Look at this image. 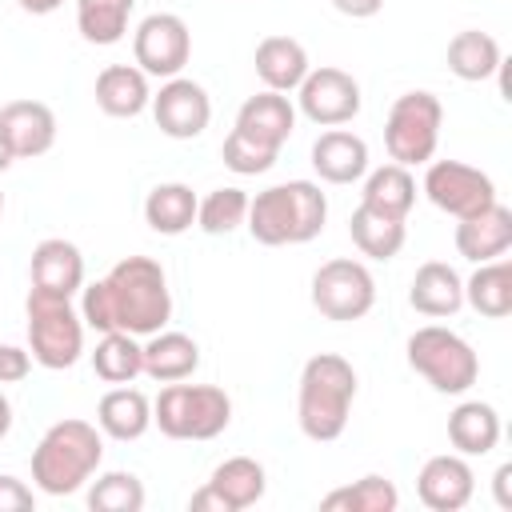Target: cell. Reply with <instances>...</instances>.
<instances>
[{"label": "cell", "instance_id": "obj_1", "mask_svg": "<svg viewBox=\"0 0 512 512\" xmlns=\"http://www.w3.org/2000/svg\"><path fill=\"white\" fill-rule=\"evenodd\" d=\"M80 320L96 332L152 336L172 320L168 276L152 256H124L80 288Z\"/></svg>", "mask_w": 512, "mask_h": 512}, {"label": "cell", "instance_id": "obj_2", "mask_svg": "<svg viewBox=\"0 0 512 512\" xmlns=\"http://www.w3.org/2000/svg\"><path fill=\"white\" fill-rule=\"evenodd\" d=\"M356 400V368L336 352H316L300 368L296 424L308 440L332 444L344 436Z\"/></svg>", "mask_w": 512, "mask_h": 512}, {"label": "cell", "instance_id": "obj_3", "mask_svg": "<svg viewBox=\"0 0 512 512\" xmlns=\"http://www.w3.org/2000/svg\"><path fill=\"white\" fill-rule=\"evenodd\" d=\"M328 220V196L312 180H288L272 184L256 196H248V232L264 248L280 244H308L324 232Z\"/></svg>", "mask_w": 512, "mask_h": 512}, {"label": "cell", "instance_id": "obj_4", "mask_svg": "<svg viewBox=\"0 0 512 512\" xmlns=\"http://www.w3.org/2000/svg\"><path fill=\"white\" fill-rule=\"evenodd\" d=\"M104 460V440L88 420H56L32 448V480L44 496L80 492Z\"/></svg>", "mask_w": 512, "mask_h": 512}, {"label": "cell", "instance_id": "obj_5", "mask_svg": "<svg viewBox=\"0 0 512 512\" xmlns=\"http://www.w3.org/2000/svg\"><path fill=\"white\" fill-rule=\"evenodd\" d=\"M152 424L168 440H216L232 424V400L216 384L172 380L152 400Z\"/></svg>", "mask_w": 512, "mask_h": 512}, {"label": "cell", "instance_id": "obj_6", "mask_svg": "<svg viewBox=\"0 0 512 512\" xmlns=\"http://www.w3.org/2000/svg\"><path fill=\"white\" fill-rule=\"evenodd\" d=\"M404 356H408V368L416 376H424L444 396L468 392L476 384V376H480V356L472 352V344L460 332L444 328V324L416 328L408 336V344H404Z\"/></svg>", "mask_w": 512, "mask_h": 512}, {"label": "cell", "instance_id": "obj_7", "mask_svg": "<svg viewBox=\"0 0 512 512\" xmlns=\"http://www.w3.org/2000/svg\"><path fill=\"white\" fill-rule=\"evenodd\" d=\"M24 312H28V352H32V360L48 372L72 368L84 352V320L72 308V300L28 288Z\"/></svg>", "mask_w": 512, "mask_h": 512}, {"label": "cell", "instance_id": "obj_8", "mask_svg": "<svg viewBox=\"0 0 512 512\" xmlns=\"http://www.w3.org/2000/svg\"><path fill=\"white\" fill-rule=\"evenodd\" d=\"M440 124H444V108L436 92L416 88V92L396 96L384 120V148L392 164H404V168L428 164L440 144Z\"/></svg>", "mask_w": 512, "mask_h": 512}, {"label": "cell", "instance_id": "obj_9", "mask_svg": "<svg viewBox=\"0 0 512 512\" xmlns=\"http://www.w3.org/2000/svg\"><path fill=\"white\" fill-rule=\"evenodd\" d=\"M372 304H376V280L360 260L336 256L312 272V308L324 320L348 324V320L368 316Z\"/></svg>", "mask_w": 512, "mask_h": 512}, {"label": "cell", "instance_id": "obj_10", "mask_svg": "<svg viewBox=\"0 0 512 512\" xmlns=\"http://www.w3.org/2000/svg\"><path fill=\"white\" fill-rule=\"evenodd\" d=\"M132 56L144 76L172 80L184 72L188 56H192V32L176 12H152L132 32Z\"/></svg>", "mask_w": 512, "mask_h": 512}, {"label": "cell", "instance_id": "obj_11", "mask_svg": "<svg viewBox=\"0 0 512 512\" xmlns=\"http://www.w3.org/2000/svg\"><path fill=\"white\" fill-rule=\"evenodd\" d=\"M424 196L452 220H464V216H476L480 208L496 204V184L488 172H480L464 160H428Z\"/></svg>", "mask_w": 512, "mask_h": 512}, {"label": "cell", "instance_id": "obj_12", "mask_svg": "<svg viewBox=\"0 0 512 512\" xmlns=\"http://www.w3.org/2000/svg\"><path fill=\"white\" fill-rule=\"evenodd\" d=\"M296 100H300V112L320 128H340V124L356 120L360 104H364L356 76L344 68H332V64L308 68V76L296 88Z\"/></svg>", "mask_w": 512, "mask_h": 512}, {"label": "cell", "instance_id": "obj_13", "mask_svg": "<svg viewBox=\"0 0 512 512\" xmlns=\"http://www.w3.org/2000/svg\"><path fill=\"white\" fill-rule=\"evenodd\" d=\"M152 120L164 136L172 140H192L208 128L212 120V100L204 92V84L188 80V76H172L160 84V92L152 96Z\"/></svg>", "mask_w": 512, "mask_h": 512}, {"label": "cell", "instance_id": "obj_14", "mask_svg": "<svg viewBox=\"0 0 512 512\" xmlns=\"http://www.w3.org/2000/svg\"><path fill=\"white\" fill-rule=\"evenodd\" d=\"M416 492L432 512H460L476 492V472L460 452H440L424 460L416 476Z\"/></svg>", "mask_w": 512, "mask_h": 512}, {"label": "cell", "instance_id": "obj_15", "mask_svg": "<svg viewBox=\"0 0 512 512\" xmlns=\"http://www.w3.org/2000/svg\"><path fill=\"white\" fill-rule=\"evenodd\" d=\"M28 288L48 292V296H68L84 288V256L72 240L64 236H48L32 248L28 260Z\"/></svg>", "mask_w": 512, "mask_h": 512}, {"label": "cell", "instance_id": "obj_16", "mask_svg": "<svg viewBox=\"0 0 512 512\" xmlns=\"http://www.w3.org/2000/svg\"><path fill=\"white\" fill-rule=\"evenodd\" d=\"M0 128L16 160H36L56 144V112L44 100H8L0 108Z\"/></svg>", "mask_w": 512, "mask_h": 512}, {"label": "cell", "instance_id": "obj_17", "mask_svg": "<svg viewBox=\"0 0 512 512\" xmlns=\"http://www.w3.org/2000/svg\"><path fill=\"white\" fill-rule=\"evenodd\" d=\"M292 128H296V108L284 92H272V88L248 96L236 112V132H244L248 140L264 144V148H276V152L284 148Z\"/></svg>", "mask_w": 512, "mask_h": 512}, {"label": "cell", "instance_id": "obj_18", "mask_svg": "<svg viewBox=\"0 0 512 512\" xmlns=\"http://www.w3.org/2000/svg\"><path fill=\"white\" fill-rule=\"evenodd\" d=\"M512 248V212L496 200L476 216L456 220V252L472 264H488Z\"/></svg>", "mask_w": 512, "mask_h": 512}, {"label": "cell", "instance_id": "obj_19", "mask_svg": "<svg viewBox=\"0 0 512 512\" xmlns=\"http://www.w3.org/2000/svg\"><path fill=\"white\" fill-rule=\"evenodd\" d=\"M312 168L324 184H356L368 172V144L348 128H328L312 144Z\"/></svg>", "mask_w": 512, "mask_h": 512}, {"label": "cell", "instance_id": "obj_20", "mask_svg": "<svg viewBox=\"0 0 512 512\" xmlns=\"http://www.w3.org/2000/svg\"><path fill=\"white\" fill-rule=\"evenodd\" d=\"M408 304L420 316H432V320L456 316L464 308V280H460V272L452 264H444V260L420 264L416 276H412V288H408Z\"/></svg>", "mask_w": 512, "mask_h": 512}, {"label": "cell", "instance_id": "obj_21", "mask_svg": "<svg viewBox=\"0 0 512 512\" xmlns=\"http://www.w3.org/2000/svg\"><path fill=\"white\" fill-rule=\"evenodd\" d=\"M252 68H256V76H260L264 88H272V92H296L312 64H308V52H304L300 40H292V36H264L256 44Z\"/></svg>", "mask_w": 512, "mask_h": 512}, {"label": "cell", "instance_id": "obj_22", "mask_svg": "<svg viewBox=\"0 0 512 512\" xmlns=\"http://www.w3.org/2000/svg\"><path fill=\"white\" fill-rule=\"evenodd\" d=\"M152 104L148 76L136 64H108L96 76V108L116 120H132Z\"/></svg>", "mask_w": 512, "mask_h": 512}, {"label": "cell", "instance_id": "obj_23", "mask_svg": "<svg viewBox=\"0 0 512 512\" xmlns=\"http://www.w3.org/2000/svg\"><path fill=\"white\" fill-rule=\"evenodd\" d=\"M96 424L112 440H140L152 428V400L140 388L116 384L96 404Z\"/></svg>", "mask_w": 512, "mask_h": 512}, {"label": "cell", "instance_id": "obj_24", "mask_svg": "<svg viewBox=\"0 0 512 512\" xmlns=\"http://www.w3.org/2000/svg\"><path fill=\"white\" fill-rule=\"evenodd\" d=\"M200 368V344L188 332H152L144 344V376H152L156 384H172V380H188Z\"/></svg>", "mask_w": 512, "mask_h": 512}, {"label": "cell", "instance_id": "obj_25", "mask_svg": "<svg viewBox=\"0 0 512 512\" xmlns=\"http://www.w3.org/2000/svg\"><path fill=\"white\" fill-rule=\"evenodd\" d=\"M448 440L460 456H488L500 444V412L484 400H464L448 412Z\"/></svg>", "mask_w": 512, "mask_h": 512}, {"label": "cell", "instance_id": "obj_26", "mask_svg": "<svg viewBox=\"0 0 512 512\" xmlns=\"http://www.w3.org/2000/svg\"><path fill=\"white\" fill-rule=\"evenodd\" d=\"M208 488L220 496L224 512H244V508H252L264 496L268 476H264V464L260 460H252V456H228V460H220L212 468Z\"/></svg>", "mask_w": 512, "mask_h": 512}, {"label": "cell", "instance_id": "obj_27", "mask_svg": "<svg viewBox=\"0 0 512 512\" xmlns=\"http://www.w3.org/2000/svg\"><path fill=\"white\" fill-rule=\"evenodd\" d=\"M500 64H504V56H500L496 36H488V32H480V28H464V32H456V36L448 40V72H452L456 80L480 84V80L496 76Z\"/></svg>", "mask_w": 512, "mask_h": 512}, {"label": "cell", "instance_id": "obj_28", "mask_svg": "<svg viewBox=\"0 0 512 512\" xmlns=\"http://www.w3.org/2000/svg\"><path fill=\"white\" fill-rule=\"evenodd\" d=\"M364 208L372 212H384L392 220H408L412 204H416V180L404 164H384V168H372L364 176V192H360Z\"/></svg>", "mask_w": 512, "mask_h": 512}, {"label": "cell", "instance_id": "obj_29", "mask_svg": "<svg viewBox=\"0 0 512 512\" xmlns=\"http://www.w3.org/2000/svg\"><path fill=\"white\" fill-rule=\"evenodd\" d=\"M196 192L180 180H168V184H156L148 196H144V220L152 232L160 236H180L196 224Z\"/></svg>", "mask_w": 512, "mask_h": 512}, {"label": "cell", "instance_id": "obj_30", "mask_svg": "<svg viewBox=\"0 0 512 512\" xmlns=\"http://www.w3.org/2000/svg\"><path fill=\"white\" fill-rule=\"evenodd\" d=\"M464 304L488 320H504L512 312V264L504 256L476 264V272L464 280Z\"/></svg>", "mask_w": 512, "mask_h": 512}, {"label": "cell", "instance_id": "obj_31", "mask_svg": "<svg viewBox=\"0 0 512 512\" xmlns=\"http://www.w3.org/2000/svg\"><path fill=\"white\" fill-rule=\"evenodd\" d=\"M92 372L104 384H132L144 372V344L128 332H104L92 352Z\"/></svg>", "mask_w": 512, "mask_h": 512}, {"label": "cell", "instance_id": "obj_32", "mask_svg": "<svg viewBox=\"0 0 512 512\" xmlns=\"http://www.w3.org/2000/svg\"><path fill=\"white\" fill-rule=\"evenodd\" d=\"M324 512H396L400 508V492L388 476H360L344 488H332L320 500Z\"/></svg>", "mask_w": 512, "mask_h": 512}, {"label": "cell", "instance_id": "obj_33", "mask_svg": "<svg viewBox=\"0 0 512 512\" xmlns=\"http://www.w3.org/2000/svg\"><path fill=\"white\" fill-rule=\"evenodd\" d=\"M348 236H352V244L364 252V256H372V260H392L400 248H404V220H392V216H384V212H372V208H356L352 212V220H348Z\"/></svg>", "mask_w": 512, "mask_h": 512}, {"label": "cell", "instance_id": "obj_34", "mask_svg": "<svg viewBox=\"0 0 512 512\" xmlns=\"http://www.w3.org/2000/svg\"><path fill=\"white\" fill-rule=\"evenodd\" d=\"M136 0H76V28L88 44H120L128 32Z\"/></svg>", "mask_w": 512, "mask_h": 512}, {"label": "cell", "instance_id": "obj_35", "mask_svg": "<svg viewBox=\"0 0 512 512\" xmlns=\"http://www.w3.org/2000/svg\"><path fill=\"white\" fill-rule=\"evenodd\" d=\"M248 220V192L244 188H212L200 204H196V228H204L208 236H228Z\"/></svg>", "mask_w": 512, "mask_h": 512}, {"label": "cell", "instance_id": "obj_36", "mask_svg": "<svg viewBox=\"0 0 512 512\" xmlns=\"http://www.w3.org/2000/svg\"><path fill=\"white\" fill-rule=\"evenodd\" d=\"M92 512H140L144 508V484L136 472H104L88 488Z\"/></svg>", "mask_w": 512, "mask_h": 512}, {"label": "cell", "instance_id": "obj_37", "mask_svg": "<svg viewBox=\"0 0 512 512\" xmlns=\"http://www.w3.org/2000/svg\"><path fill=\"white\" fill-rule=\"evenodd\" d=\"M220 156H224V168H232L236 176H260V172H268L272 164H276V148H264V144H256V140H248L244 132H228L224 136V148H220Z\"/></svg>", "mask_w": 512, "mask_h": 512}, {"label": "cell", "instance_id": "obj_38", "mask_svg": "<svg viewBox=\"0 0 512 512\" xmlns=\"http://www.w3.org/2000/svg\"><path fill=\"white\" fill-rule=\"evenodd\" d=\"M32 372V352L20 344H0V384H20Z\"/></svg>", "mask_w": 512, "mask_h": 512}, {"label": "cell", "instance_id": "obj_39", "mask_svg": "<svg viewBox=\"0 0 512 512\" xmlns=\"http://www.w3.org/2000/svg\"><path fill=\"white\" fill-rule=\"evenodd\" d=\"M36 508V496L24 480L0 472V512H32Z\"/></svg>", "mask_w": 512, "mask_h": 512}, {"label": "cell", "instance_id": "obj_40", "mask_svg": "<svg viewBox=\"0 0 512 512\" xmlns=\"http://www.w3.org/2000/svg\"><path fill=\"white\" fill-rule=\"evenodd\" d=\"M332 8H336L340 16H352V20H368V16H376V12L384 8V0H332Z\"/></svg>", "mask_w": 512, "mask_h": 512}, {"label": "cell", "instance_id": "obj_41", "mask_svg": "<svg viewBox=\"0 0 512 512\" xmlns=\"http://www.w3.org/2000/svg\"><path fill=\"white\" fill-rule=\"evenodd\" d=\"M512 464H500L496 468V476H492V488H496V504L500 508H512Z\"/></svg>", "mask_w": 512, "mask_h": 512}, {"label": "cell", "instance_id": "obj_42", "mask_svg": "<svg viewBox=\"0 0 512 512\" xmlns=\"http://www.w3.org/2000/svg\"><path fill=\"white\" fill-rule=\"evenodd\" d=\"M24 12H32V16H48V12H56L64 0H16Z\"/></svg>", "mask_w": 512, "mask_h": 512}, {"label": "cell", "instance_id": "obj_43", "mask_svg": "<svg viewBox=\"0 0 512 512\" xmlns=\"http://www.w3.org/2000/svg\"><path fill=\"white\" fill-rule=\"evenodd\" d=\"M12 432V400L0 392V440Z\"/></svg>", "mask_w": 512, "mask_h": 512}, {"label": "cell", "instance_id": "obj_44", "mask_svg": "<svg viewBox=\"0 0 512 512\" xmlns=\"http://www.w3.org/2000/svg\"><path fill=\"white\" fill-rule=\"evenodd\" d=\"M12 160H16V156H12V144H8V136H4V128H0V172H8Z\"/></svg>", "mask_w": 512, "mask_h": 512}, {"label": "cell", "instance_id": "obj_45", "mask_svg": "<svg viewBox=\"0 0 512 512\" xmlns=\"http://www.w3.org/2000/svg\"><path fill=\"white\" fill-rule=\"evenodd\" d=\"M0 216H4V192H0Z\"/></svg>", "mask_w": 512, "mask_h": 512}]
</instances>
